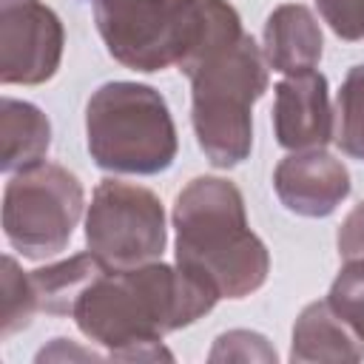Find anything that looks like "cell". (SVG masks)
Here are the masks:
<instances>
[{"label": "cell", "mask_w": 364, "mask_h": 364, "mask_svg": "<svg viewBox=\"0 0 364 364\" xmlns=\"http://www.w3.org/2000/svg\"><path fill=\"white\" fill-rule=\"evenodd\" d=\"M0 3H3V0H0Z\"/></svg>", "instance_id": "44dd1931"}, {"label": "cell", "mask_w": 364, "mask_h": 364, "mask_svg": "<svg viewBox=\"0 0 364 364\" xmlns=\"http://www.w3.org/2000/svg\"><path fill=\"white\" fill-rule=\"evenodd\" d=\"M316 6L336 37L347 43L364 40V0H316Z\"/></svg>", "instance_id": "d6986e66"}, {"label": "cell", "mask_w": 364, "mask_h": 364, "mask_svg": "<svg viewBox=\"0 0 364 364\" xmlns=\"http://www.w3.org/2000/svg\"><path fill=\"white\" fill-rule=\"evenodd\" d=\"M82 208V182L68 168L34 162L6 182L3 233L26 259H48L68 247Z\"/></svg>", "instance_id": "8992f818"}, {"label": "cell", "mask_w": 364, "mask_h": 364, "mask_svg": "<svg viewBox=\"0 0 364 364\" xmlns=\"http://www.w3.org/2000/svg\"><path fill=\"white\" fill-rule=\"evenodd\" d=\"M338 253L344 262L364 259V202L355 205L338 228Z\"/></svg>", "instance_id": "ffe728a7"}, {"label": "cell", "mask_w": 364, "mask_h": 364, "mask_svg": "<svg viewBox=\"0 0 364 364\" xmlns=\"http://www.w3.org/2000/svg\"><path fill=\"white\" fill-rule=\"evenodd\" d=\"M208 358L213 364L216 361H273L276 364V350L259 333L230 330V333H222L216 338V344H213Z\"/></svg>", "instance_id": "ac0fdd59"}, {"label": "cell", "mask_w": 364, "mask_h": 364, "mask_svg": "<svg viewBox=\"0 0 364 364\" xmlns=\"http://www.w3.org/2000/svg\"><path fill=\"white\" fill-rule=\"evenodd\" d=\"M51 145V122L48 117L26 102L3 97L0 102V168L6 173H17L34 162H43Z\"/></svg>", "instance_id": "4fadbf2b"}, {"label": "cell", "mask_w": 364, "mask_h": 364, "mask_svg": "<svg viewBox=\"0 0 364 364\" xmlns=\"http://www.w3.org/2000/svg\"><path fill=\"white\" fill-rule=\"evenodd\" d=\"M108 54L142 74L179 65L191 51L202 0H85Z\"/></svg>", "instance_id": "5b68a950"}, {"label": "cell", "mask_w": 364, "mask_h": 364, "mask_svg": "<svg viewBox=\"0 0 364 364\" xmlns=\"http://www.w3.org/2000/svg\"><path fill=\"white\" fill-rule=\"evenodd\" d=\"M108 267L88 250L77 253L65 262L46 264L40 270H31V284L37 293L40 310L51 316H71L80 296L105 273Z\"/></svg>", "instance_id": "5bb4252c"}, {"label": "cell", "mask_w": 364, "mask_h": 364, "mask_svg": "<svg viewBox=\"0 0 364 364\" xmlns=\"http://www.w3.org/2000/svg\"><path fill=\"white\" fill-rule=\"evenodd\" d=\"M336 316L364 341V259H350L338 270L327 293Z\"/></svg>", "instance_id": "e0dca14e"}, {"label": "cell", "mask_w": 364, "mask_h": 364, "mask_svg": "<svg viewBox=\"0 0 364 364\" xmlns=\"http://www.w3.org/2000/svg\"><path fill=\"white\" fill-rule=\"evenodd\" d=\"M321 28L301 3H284L264 23V60L273 71L299 74L321 60Z\"/></svg>", "instance_id": "8fae6325"}, {"label": "cell", "mask_w": 364, "mask_h": 364, "mask_svg": "<svg viewBox=\"0 0 364 364\" xmlns=\"http://www.w3.org/2000/svg\"><path fill=\"white\" fill-rule=\"evenodd\" d=\"M65 31L54 9L40 0L0 3V82L43 85L60 68Z\"/></svg>", "instance_id": "ba28073f"}, {"label": "cell", "mask_w": 364, "mask_h": 364, "mask_svg": "<svg viewBox=\"0 0 364 364\" xmlns=\"http://www.w3.org/2000/svg\"><path fill=\"white\" fill-rule=\"evenodd\" d=\"M176 264L219 299L256 293L270 273V253L250 230L242 191L222 176L191 179L173 202Z\"/></svg>", "instance_id": "7a4b0ae2"}, {"label": "cell", "mask_w": 364, "mask_h": 364, "mask_svg": "<svg viewBox=\"0 0 364 364\" xmlns=\"http://www.w3.org/2000/svg\"><path fill=\"white\" fill-rule=\"evenodd\" d=\"M219 296L179 264L148 262L105 270L77 301L80 333L122 361H171L162 336L182 330L213 310Z\"/></svg>", "instance_id": "6da1fadb"}, {"label": "cell", "mask_w": 364, "mask_h": 364, "mask_svg": "<svg viewBox=\"0 0 364 364\" xmlns=\"http://www.w3.org/2000/svg\"><path fill=\"white\" fill-rule=\"evenodd\" d=\"M273 188L290 213L321 219L350 196V173L344 162L324 148L293 151L276 165Z\"/></svg>", "instance_id": "9c48e42d"}, {"label": "cell", "mask_w": 364, "mask_h": 364, "mask_svg": "<svg viewBox=\"0 0 364 364\" xmlns=\"http://www.w3.org/2000/svg\"><path fill=\"white\" fill-rule=\"evenodd\" d=\"M85 139L97 168L151 176L176 159V125L165 97L142 82H105L85 105Z\"/></svg>", "instance_id": "277c9868"}, {"label": "cell", "mask_w": 364, "mask_h": 364, "mask_svg": "<svg viewBox=\"0 0 364 364\" xmlns=\"http://www.w3.org/2000/svg\"><path fill=\"white\" fill-rule=\"evenodd\" d=\"M364 341L336 316L330 301L307 304L293 324L290 361L293 364H321V361H361Z\"/></svg>", "instance_id": "7c38bea8"}, {"label": "cell", "mask_w": 364, "mask_h": 364, "mask_svg": "<svg viewBox=\"0 0 364 364\" xmlns=\"http://www.w3.org/2000/svg\"><path fill=\"white\" fill-rule=\"evenodd\" d=\"M85 242L108 270L156 262L168 242L159 196L142 185L102 179L85 213Z\"/></svg>", "instance_id": "52a82bcc"}, {"label": "cell", "mask_w": 364, "mask_h": 364, "mask_svg": "<svg viewBox=\"0 0 364 364\" xmlns=\"http://www.w3.org/2000/svg\"><path fill=\"white\" fill-rule=\"evenodd\" d=\"M191 80V122L205 159L213 168H236L253 148V105L267 91V60L250 34H242L202 60Z\"/></svg>", "instance_id": "3957f363"}, {"label": "cell", "mask_w": 364, "mask_h": 364, "mask_svg": "<svg viewBox=\"0 0 364 364\" xmlns=\"http://www.w3.org/2000/svg\"><path fill=\"white\" fill-rule=\"evenodd\" d=\"M3 313H0V336L9 338L31 324V316L40 310L37 293L31 284V273H23L11 256H3Z\"/></svg>", "instance_id": "2e32d148"}, {"label": "cell", "mask_w": 364, "mask_h": 364, "mask_svg": "<svg viewBox=\"0 0 364 364\" xmlns=\"http://www.w3.org/2000/svg\"><path fill=\"white\" fill-rule=\"evenodd\" d=\"M336 111L330 108L327 80L316 68L287 74L276 85L273 131L276 142L287 151L324 148L333 139Z\"/></svg>", "instance_id": "30bf717a"}, {"label": "cell", "mask_w": 364, "mask_h": 364, "mask_svg": "<svg viewBox=\"0 0 364 364\" xmlns=\"http://www.w3.org/2000/svg\"><path fill=\"white\" fill-rule=\"evenodd\" d=\"M333 142L341 148V154L364 159V63L353 65L338 88Z\"/></svg>", "instance_id": "9a60e30c"}]
</instances>
